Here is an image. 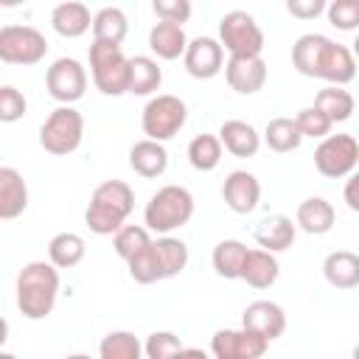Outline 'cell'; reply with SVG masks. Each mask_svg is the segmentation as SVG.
I'll return each mask as SVG.
<instances>
[{"label":"cell","instance_id":"obj_1","mask_svg":"<svg viewBox=\"0 0 359 359\" xmlns=\"http://www.w3.org/2000/svg\"><path fill=\"white\" fill-rule=\"evenodd\" d=\"M132 210H135L132 185L123 180H107L93 191L90 205L84 210V222L95 236H115L126 224Z\"/></svg>","mask_w":359,"mask_h":359},{"label":"cell","instance_id":"obj_2","mask_svg":"<svg viewBox=\"0 0 359 359\" xmlns=\"http://www.w3.org/2000/svg\"><path fill=\"white\" fill-rule=\"evenodd\" d=\"M59 297V269L50 261H31L17 275V309L25 320H45Z\"/></svg>","mask_w":359,"mask_h":359},{"label":"cell","instance_id":"obj_3","mask_svg":"<svg viewBox=\"0 0 359 359\" xmlns=\"http://www.w3.org/2000/svg\"><path fill=\"white\" fill-rule=\"evenodd\" d=\"M194 216V196L182 185H163L151 194L143 210V222L149 230L168 236L171 230L188 224Z\"/></svg>","mask_w":359,"mask_h":359},{"label":"cell","instance_id":"obj_4","mask_svg":"<svg viewBox=\"0 0 359 359\" xmlns=\"http://www.w3.org/2000/svg\"><path fill=\"white\" fill-rule=\"evenodd\" d=\"M90 70H93V84L104 95L129 93V59L123 56L121 45L93 39V45H90Z\"/></svg>","mask_w":359,"mask_h":359},{"label":"cell","instance_id":"obj_5","mask_svg":"<svg viewBox=\"0 0 359 359\" xmlns=\"http://www.w3.org/2000/svg\"><path fill=\"white\" fill-rule=\"evenodd\" d=\"M81 137H84V118L76 107H56L39 126V146L53 157H65L76 151L81 146Z\"/></svg>","mask_w":359,"mask_h":359},{"label":"cell","instance_id":"obj_6","mask_svg":"<svg viewBox=\"0 0 359 359\" xmlns=\"http://www.w3.org/2000/svg\"><path fill=\"white\" fill-rule=\"evenodd\" d=\"M188 121V107L182 98L177 95H154L146 101L143 112H140V126H143V135L149 140H157V143H165L171 140Z\"/></svg>","mask_w":359,"mask_h":359},{"label":"cell","instance_id":"obj_7","mask_svg":"<svg viewBox=\"0 0 359 359\" xmlns=\"http://www.w3.org/2000/svg\"><path fill=\"white\" fill-rule=\"evenodd\" d=\"M219 42L230 56H261L264 31L252 14L236 8L219 20Z\"/></svg>","mask_w":359,"mask_h":359},{"label":"cell","instance_id":"obj_8","mask_svg":"<svg viewBox=\"0 0 359 359\" xmlns=\"http://www.w3.org/2000/svg\"><path fill=\"white\" fill-rule=\"evenodd\" d=\"M48 53V39L34 25H3L0 28V62L6 65H39Z\"/></svg>","mask_w":359,"mask_h":359},{"label":"cell","instance_id":"obj_9","mask_svg":"<svg viewBox=\"0 0 359 359\" xmlns=\"http://www.w3.org/2000/svg\"><path fill=\"white\" fill-rule=\"evenodd\" d=\"M359 165V140L356 135H328L320 140V146L314 149V168L328 177V180H339V177H351Z\"/></svg>","mask_w":359,"mask_h":359},{"label":"cell","instance_id":"obj_10","mask_svg":"<svg viewBox=\"0 0 359 359\" xmlns=\"http://www.w3.org/2000/svg\"><path fill=\"white\" fill-rule=\"evenodd\" d=\"M45 87H48L50 98H56L62 107H73L87 90V70L79 59L62 56L48 67Z\"/></svg>","mask_w":359,"mask_h":359},{"label":"cell","instance_id":"obj_11","mask_svg":"<svg viewBox=\"0 0 359 359\" xmlns=\"http://www.w3.org/2000/svg\"><path fill=\"white\" fill-rule=\"evenodd\" d=\"M269 342L264 337H258L255 331H247V328H222L210 337V351L216 359H224V356H238V359H261L266 353Z\"/></svg>","mask_w":359,"mask_h":359},{"label":"cell","instance_id":"obj_12","mask_svg":"<svg viewBox=\"0 0 359 359\" xmlns=\"http://www.w3.org/2000/svg\"><path fill=\"white\" fill-rule=\"evenodd\" d=\"M182 65L194 79H213L224 67V48L213 36H196L188 42Z\"/></svg>","mask_w":359,"mask_h":359},{"label":"cell","instance_id":"obj_13","mask_svg":"<svg viewBox=\"0 0 359 359\" xmlns=\"http://www.w3.org/2000/svg\"><path fill=\"white\" fill-rule=\"evenodd\" d=\"M224 79L230 90L241 95H255L266 84V62L261 56H230L224 62Z\"/></svg>","mask_w":359,"mask_h":359},{"label":"cell","instance_id":"obj_14","mask_svg":"<svg viewBox=\"0 0 359 359\" xmlns=\"http://www.w3.org/2000/svg\"><path fill=\"white\" fill-rule=\"evenodd\" d=\"M222 199L233 213H252L261 202V182L255 174L238 168L230 171L222 182Z\"/></svg>","mask_w":359,"mask_h":359},{"label":"cell","instance_id":"obj_15","mask_svg":"<svg viewBox=\"0 0 359 359\" xmlns=\"http://www.w3.org/2000/svg\"><path fill=\"white\" fill-rule=\"evenodd\" d=\"M241 328L255 331L258 337L272 342L286 331V311L275 300H252L241 314Z\"/></svg>","mask_w":359,"mask_h":359},{"label":"cell","instance_id":"obj_16","mask_svg":"<svg viewBox=\"0 0 359 359\" xmlns=\"http://www.w3.org/2000/svg\"><path fill=\"white\" fill-rule=\"evenodd\" d=\"M317 79H325L334 87H342L348 81L356 79V59L351 53V48L328 39L323 53H320V65H317Z\"/></svg>","mask_w":359,"mask_h":359},{"label":"cell","instance_id":"obj_17","mask_svg":"<svg viewBox=\"0 0 359 359\" xmlns=\"http://www.w3.org/2000/svg\"><path fill=\"white\" fill-rule=\"evenodd\" d=\"M255 244L266 252H283L294 244V236H297V224L283 216V213H272V216H264L258 224H255Z\"/></svg>","mask_w":359,"mask_h":359},{"label":"cell","instance_id":"obj_18","mask_svg":"<svg viewBox=\"0 0 359 359\" xmlns=\"http://www.w3.org/2000/svg\"><path fill=\"white\" fill-rule=\"evenodd\" d=\"M25 208H28V185L22 174L11 165H3L0 168V219L11 222L22 216Z\"/></svg>","mask_w":359,"mask_h":359},{"label":"cell","instance_id":"obj_19","mask_svg":"<svg viewBox=\"0 0 359 359\" xmlns=\"http://www.w3.org/2000/svg\"><path fill=\"white\" fill-rule=\"evenodd\" d=\"M337 222V210L328 199L323 196H309L297 205V213H294V224L309 233V236H325Z\"/></svg>","mask_w":359,"mask_h":359},{"label":"cell","instance_id":"obj_20","mask_svg":"<svg viewBox=\"0 0 359 359\" xmlns=\"http://www.w3.org/2000/svg\"><path fill=\"white\" fill-rule=\"evenodd\" d=\"M219 140H222V146H224L233 157H255L264 137L258 135V129H255L252 123L233 118V121H224V123L219 126Z\"/></svg>","mask_w":359,"mask_h":359},{"label":"cell","instance_id":"obj_21","mask_svg":"<svg viewBox=\"0 0 359 359\" xmlns=\"http://www.w3.org/2000/svg\"><path fill=\"white\" fill-rule=\"evenodd\" d=\"M129 168L143 177V180H154L160 174H165L168 168V151L163 143L157 140H137L132 149H129Z\"/></svg>","mask_w":359,"mask_h":359},{"label":"cell","instance_id":"obj_22","mask_svg":"<svg viewBox=\"0 0 359 359\" xmlns=\"http://www.w3.org/2000/svg\"><path fill=\"white\" fill-rule=\"evenodd\" d=\"M50 25L59 36L65 39H76L81 34H87L93 28V17H90V8L79 0H67V3H59L53 11H50Z\"/></svg>","mask_w":359,"mask_h":359},{"label":"cell","instance_id":"obj_23","mask_svg":"<svg viewBox=\"0 0 359 359\" xmlns=\"http://www.w3.org/2000/svg\"><path fill=\"white\" fill-rule=\"evenodd\" d=\"M323 278L334 289H356L359 286V255L351 250H334L323 261Z\"/></svg>","mask_w":359,"mask_h":359},{"label":"cell","instance_id":"obj_24","mask_svg":"<svg viewBox=\"0 0 359 359\" xmlns=\"http://www.w3.org/2000/svg\"><path fill=\"white\" fill-rule=\"evenodd\" d=\"M149 48L151 53H157V59L174 62L180 56H185L188 50V36L182 31V25L174 22H154L149 31Z\"/></svg>","mask_w":359,"mask_h":359},{"label":"cell","instance_id":"obj_25","mask_svg":"<svg viewBox=\"0 0 359 359\" xmlns=\"http://www.w3.org/2000/svg\"><path fill=\"white\" fill-rule=\"evenodd\" d=\"M280 275V264L275 258V252H266V250H250L247 252V261H244V269H241V280L252 289H269Z\"/></svg>","mask_w":359,"mask_h":359},{"label":"cell","instance_id":"obj_26","mask_svg":"<svg viewBox=\"0 0 359 359\" xmlns=\"http://www.w3.org/2000/svg\"><path fill=\"white\" fill-rule=\"evenodd\" d=\"M247 244H241L238 238H224L213 247V269L219 278H227V280H236L241 278V269H244V261H247Z\"/></svg>","mask_w":359,"mask_h":359},{"label":"cell","instance_id":"obj_27","mask_svg":"<svg viewBox=\"0 0 359 359\" xmlns=\"http://www.w3.org/2000/svg\"><path fill=\"white\" fill-rule=\"evenodd\" d=\"M325 42H328V36H323V34L297 36V42L292 45V65L300 76L317 79V65H320V53H323Z\"/></svg>","mask_w":359,"mask_h":359},{"label":"cell","instance_id":"obj_28","mask_svg":"<svg viewBox=\"0 0 359 359\" xmlns=\"http://www.w3.org/2000/svg\"><path fill=\"white\" fill-rule=\"evenodd\" d=\"M163 84V70L151 56H132L129 59V93L132 95H151Z\"/></svg>","mask_w":359,"mask_h":359},{"label":"cell","instance_id":"obj_29","mask_svg":"<svg viewBox=\"0 0 359 359\" xmlns=\"http://www.w3.org/2000/svg\"><path fill=\"white\" fill-rule=\"evenodd\" d=\"M84 252H87V244L79 233H56L48 241V258L56 269H70V266L81 264Z\"/></svg>","mask_w":359,"mask_h":359},{"label":"cell","instance_id":"obj_30","mask_svg":"<svg viewBox=\"0 0 359 359\" xmlns=\"http://www.w3.org/2000/svg\"><path fill=\"white\" fill-rule=\"evenodd\" d=\"M126 34H129V20H126V14L121 8L107 6V8L93 14V39L121 45L126 39Z\"/></svg>","mask_w":359,"mask_h":359},{"label":"cell","instance_id":"obj_31","mask_svg":"<svg viewBox=\"0 0 359 359\" xmlns=\"http://www.w3.org/2000/svg\"><path fill=\"white\" fill-rule=\"evenodd\" d=\"M314 107H317V109H320L331 123H342V121H348V118L353 115L356 101H353V95H351L348 90L328 84V87H323V90L317 93Z\"/></svg>","mask_w":359,"mask_h":359},{"label":"cell","instance_id":"obj_32","mask_svg":"<svg viewBox=\"0 0 359 359\" xmlns=\"http://www.w3.org/2000/svg\"><path fill=\"white\" fill-rule=\"evenodd\" d=\"M264 143L278 151V154H286V151H294L300 143H303V135L294 123V118H272L264 129Z\"/></svg>","mask_w":359,"mask_h":359},{"label":"cell","instance_id":"obj_33","mask_svg":"<svg viewBox=\"0 0 359 359\" xmlns=\"http://www.w3.org/2000/svg\"><path fill=\"white\" fill-rule=\"evenodd\" d=\"M143 342L132 331H109L98 345V359H143Z\"/></svg>","mask_w":359,"mask_h":359},{"label":"cell","instance_id":"obj_34","mask_svg":"<svg viewBox=\"0 0 359 359\" xmlns=\"http://www.w3.org/2000/svg\"><path fill=\"white\" fill-rule=\"evenodd\" d=\"M222 140L219 135H196L191 143H188V163L196 168V171H213L219 163H222Z\"/></svg>","mask_w":359,"mask_h":359},{"label":"cell","instance_id":"obj_35","mask_svg":"<svg viewBox=\"0 0 359 359\" xmlns=\"http://www.w3.org/2000/svg\"><path fill=\"white\" fill-rule=\"evenodd\" d=\"M154 250H157V258H160V266H163V278H174L188 266L185 241H180L174 236H163V238L154 241Z\"/></svg>","mask_w":359,"mask_h":359},{"label":"cell","instance_id":"obj_36","mask_svg":"<svg viewBox=\"0 0 359 359\" xmlns=\"http://www.w3.org/2000/svg\"><path fill=\"white\" fill-rule=\"evenodd\" d=\"M149 244H151L149 227H140V224H123V227L112 236V247H115V252H118L123 261H132V258H135L137 252H143Z\"/></svg>","mask_w":359,"mask_h":359},{"label":"cell","instance_id":"obj_37","mask_svg":"<svg viewBox=\"0 0 359 359\" xmlns=\"http://www.w3.org/2000/svg\"><path fill=\"white\" fill-rule=\"evenodd\" d=\"M126 266H129V275H132V280H137V283H157V280H165L163 278V266H160V258H157V250H154V241L143 250V252H137L132 261H126Z\"/></svg>","mask_w":359,"mask_h":359},{"label":"cell","instance_id":"obj_38","mask_svg":"<svg viewBox=\"0 0 359 359\" xmlns=\"http://www.w3.org/2000/svg\"><path fill=\"white\" fill-rule=\"evenodd\" d=\"M143 351H146V359H171L174 353L182 351V342L174 331H154L143 342Z\"/></svg>","mask_w":359,"mask_h":359},{"label":"cell","instance_id":"obj_39","mask_svg":"<svg viewBox=\"0 0 359 359\" xmlns=\"http://www.w3.org/2000/svg\"><path fill=\"white\" fill-rule=\"evenodd\" d=\"M328 22L339 31H356L359 28V0H334L325 8Z\"/></svg>","mask_w":359,"mask_h":359},{"label":"cell","instance_id":"obj_40","mask_svg":"<svg viewBox=\"0 0 359 359\" xmlns=\"http://www.w3.org/2000/svg\"><path fill=\"white\" fill-rule=\"evenodd\" d=\"M294 123H297V129H300V135L303 137H328V132H331V121L317 109V107H306V109H300L297 115H294Z\"/></svg>","mask_w":359,"mask_h":359},{"label":"cell","instance_id":"obj_41","mask_svg":"<svg viewBox=\"0 0 359 359\" xmlns=\"http://www.w3.org/2000/svg\"><path fill=\"white\" fill-rule=\"evenodd\" d=\"M25 109H28L25 95L17 87L3 84L0 87V121L3 123H14V121H20L25 115Z\"/></svg>","mask_w":359,"mask_h":359},{"label":"cell","instance_id":"obj_42","mask_svg":"<svg viewBox=\"0 0 359 359\" xmlns=\"http://www.w3.org/2000/svg\"><path fill=\"white\" fill-rule=\"evenodd\" d=\"M151 11L160 17V22H174L182 25L191 17V3L188 0H154Z\"/></svg>","mask_w":359,"mask_h":359},{"label":"cell","instance_id":"obj_43","mask_svg":"<svg viewBox=\"0 0 359 359\" xmlns=\"http://www.w3.org/2000/svg\"><path fill=\"white\" fill-rule=\"evenodd\" d=\"M328 6H325V0H289L286 3V11L292 14V17H297V20H314L317 14H323Z\"/></svg>","mask_w":359,"mask_h":359},{"label":"cell","instance_id":"obj_44","mask_svg":"<svg viewBox=\"0 0 359 359\" xmlns=\"http://www.w3.org/2000/svg\"><path fill=\"white\" fill-rule=\"evenodd\" d=\"M342 199H345V205H348L353 213H359V171H353V174L348 177V182H345V188H342Z\"/></svg>","mask_w":359,"mask_h":359},{"label":"cell","instance_id":"obj_45","mask_svg":"<svg viewBox=\"0 0 359 359\" xmlns=\"http://www.w3.org/2000/svg\"><path fill=\"white\" fill-rule=\"evenodd\" d=\"M171 359H210V356H208L202 348H182V351L174 353Z\"/></svg>","mask_w":359,"mask_h":359},{"label":"cell","instance_id":"obj_46","mask_svg":"<svg viewBox=\"0 0 359 359\" xmlns=\"http://www.w3.org/2000/svg\"><path fill=\"white\" fill-rule=\"evenodd\" d=\"M351 53H353V59L359 62V34H356V39H353V48H351Z\"/></svg>","mask_w":359,"mask_h":359},{"label":"cell","instance_id":"obj_47","mask_svg":"<svg viewBox=\"0 0 359 359\" xmlns=\"http://www.w3.org/2000/svg\"><path fill=\"white\" fill-rule=\"evenodd\" d=\"M65 359H90L87 353H70V356H65Z\"/></svg>","mask_w":359,"mask_h":359},{"label":"cell","instance_id":"obj_48","mask_svg":"<svg viewBox=\"0 0 359 359\" xmlns=\"http://www.w3.org/2000/svg\"><path fill=\"white\" fill-rule=\"evenodd\" d=\"M0 359H17V356H14V353H8V351H3V353H0Z\"/></svg>","mask_w":359,"mask_h":359},{"label":"cell","instance_id":"obj_49","mask_svg":"<svg viewBox=\"0 0 359 359\" xmlns=\"http://www.w3.org/2000/svg\"><path fill=\"white\" fill-rule=\"evenodd\" d=\"M351 359H359V342L353 345V353H351Z\"/></svg>","mask_w":359,"mask_h":359},{"label":"cell","instance_id":"obj_50","mask_svg":"<svg viewBox=\"0 0 359 359\" xmlns=\"http://www.w3.org/2000/svg\"><path fill=\"white\" fill-rule=\"evenodd\" d=\"M224 359H238V356H224Z\"/></svg>","mask_w":359,"mask_h":359},{"label":"cell","instance_id":"obj_51","mask_svg":"<svg viewBox=\"0 0 359 359\" xmlns=\"http://www.w3.org/2000/svg\"><path fill=\"white\" fill-rule=\"evenodd\" d=\"M356 140H359V132H356Z\"/></svg>","mask_w":359,"mask_h":359}]
</instances>
